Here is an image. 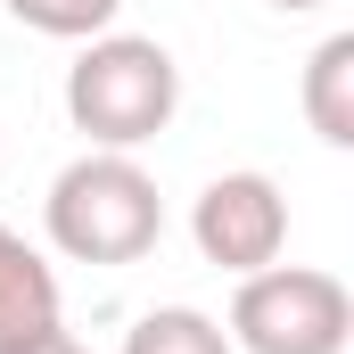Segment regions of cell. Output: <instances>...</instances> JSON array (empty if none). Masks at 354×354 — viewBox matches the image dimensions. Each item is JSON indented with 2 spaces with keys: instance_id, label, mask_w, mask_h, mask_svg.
Returning a JSON list of instances; mask_svg holds the SVG:
<instances>
[{
  "instance_id": "1",
  "label": "cell",
  "mask_w": 354,
  "mask_h": 354,
  "mask_svg": "<svg viewBox=\"0 0 354 354\" xmlns=\"http://www.w3.org/2000/svg\"><path fill=\"white\" fill-rule=\"evenodd\" d=\"M41 231L66 264H140L165 239V198L140 157L124 149H83L41 198Z\"/></svg>"
},
{
  "instance_id": "2",
  "label": "cell",
  "mask_w": 354,
  "mask_h": 354,
  "mask_svg": "<svg viewBox=\"0 0 354 354\" xmlns=\"http://www.w3.org/2000/svg\"><path fill=\"white\" fill-rule=\"evenodd\" d=\"M181 107V66L149 33H91L66 66V124L91 149H149Z\"/></svg>"
},
{
  "instance_id": "3",
  "label": "cell",
  "mask_w": 354,
  "mask_h": 354,
  "mask_svg": "<svg viewBox=\"0 0 354 354\" xmlns=\"http://www.w3.org/2000/svg\"><path fill=\"white\" fill-rule=\"evenodd\" d=\"M223 338L239 354H346L354 297H346V280L322 272V264H264V272L239 280Z\"/></svg>"
},
{
  "instance_id": "4",
  "label": "cell",
  "mask_w": 354,
  "mask_h": 354,
  "mask_svg": "<svg viewBox=\"0 0 354 354\" xmlns=\"http://www.w3.org/2000/svg\"><path fill=\"white\" fill-rule=\"evenodd\" d=\"M189 239L231 280L280 264V248H288V198H280V181L272 174H214L189 198Z\"/></svg>"
},
{
  "instance_id": "5",
  "label": "cell",
  "mask_w": 354,
  "mask_h": 354,
  "mask_svg": "<svg viewBox=\"0 0 354 354\" xmlns=\"http://www.w3.org/2000/svg\"><path fill=\"white\" fill-rule=\"evenodd\" d=\"M41 330H58V272L25 231L0 223V354H17Z\"/></svg>"
},
{
  "instance_id": "6",
  "label": "cell",
  "mask_w": 354,
  "mask_h": 354,
  "mask_svg": "<svg viewBox=\"0 0 354 354\" xmlns=\"http://www.w3.org/2000/svg\"><path fill=\"white\" fill-rule=\"evenodd\" d=\"M305 124L322 149H354V33H330L305 58Z\"/></svg>"
},
{
  "instance_id": "7",
  "label": "cell",
  "mask_w": 354,
  "mask_h": 354,
  "mask_svg": "<svg viewBox=\"0 0 354 354\" xmlns=\"http://www.w3.org/2000/svg\"><path fill=\"white\" fill-rule=\"evenodd\" d=\"M124 354H239V346L223 338L214 313H198V305H157V313H140V322L124 330Z\"/></svg>"
},
{
  "instance_id": "8",
  "label": "cell",
  "mask_w": 354,
  "mask_h": 354,
  "mask_svg": "<svg viewBox=\"0 0 354 354\" xmlns=\"http://www.w3.org/2000/svg\"><path fill=\"white\" fill-rule=\"evenodd\" d=\"M0 8L41 41H91V33H115L124 17V0H0Z\"/></svg>"
},
{
  "instance_id": "9",
  "label": "cell",
  "mask_w": 354,
  "mask_h": 354,
  "mask_svg": "<svg viewBox=\"0 0 354 354\" xmlns=\"http://www.w3.org/2000/svg\"><path fill=\"white\" fill-rule=\"evenodd\" d=\"M17 354H91V346L75 338V330H66V322H58V330H41V338H25Z\"/></svg>"
},
{
  "instance_id": "10",
  "label": "cell",
  "mask_w": 354,
  "mask_h": 354,
  "mask_svg": "<svg viewBox=\"0 0 354 354\" xmlns=\"http://www.w3.org/2000/svg\"><path fill=\"white\" fill-rule=\"evenodd\" d=\"M272 8H288V17H305V8H322V0H272Z\"/></svg>"
}]
</instances>
